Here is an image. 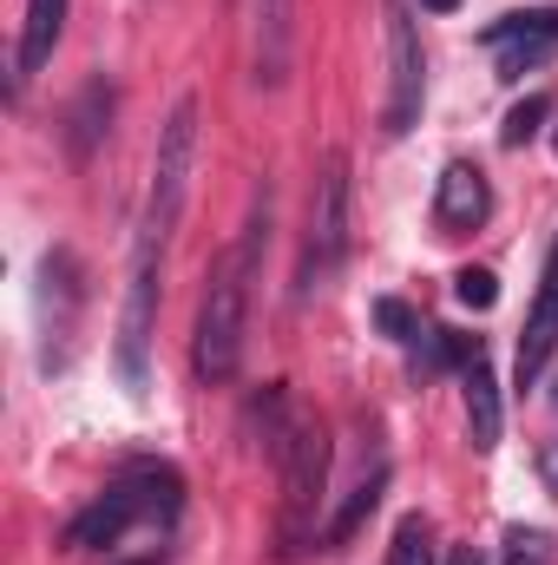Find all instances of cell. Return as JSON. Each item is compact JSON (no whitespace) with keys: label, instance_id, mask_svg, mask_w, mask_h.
Instances as JSON below:
<instances>
[{"label":"cell","instance_id":"obj_14","mask_svg":"<svg viewBox=\"0 0 558 565\" xmlns=\"http://www.w3.org/2000/svg\"><path fill=\"white\" fill-rule=\"evenodd\" d=\"M460 375H466V434H473L480 454H493V447H500V382H493V369H486V349H480Z\"/></svg>","mask_w":558,"mask_h":565},{"label":"cell","instance_id":"obj_3","mask_svg":"<svg viewBox=\"0 0 558 565\" xmlns=\"http://www.w3.org/2000/svg\"><path fill=\"white\" fill-rule=\"evenodd\" d=\"M191 158H197V99H178L164 132H158V158H151V204H144L139 244L171 250V231L184 217V191H191Z\"/></svg>","mask_w":558,"mask_h":565},{"label":"cell","instance_id":"obj_23","mask_svg":"<svg viewBox=\"0 0 558 565\" xmlns=\"http://www.w3.org/2000/svg\"><path fill=\"white\" fill-rule=\"evenodd\" d=\"M447 565H480V553H473V546H460V553H453Z\"/></svg>","mask_w":558,"mask_h":565},{"label":"cell","instance_id":"obj_17","mask_svg":"<svg viewBox=\"0 0 558 565\" xmlns=\"http://www.w3.org/2000/svg\"><path fill=\"white\" fill-rule=\"evenodd\" d=\"M388 565H433V526L408 513L401 526H395V546H388Z\"/></svg>","mask_w":558,"mask_h":565},{"label":"cell","instance_id":"obj_9","mask_svg":"<svg viewBox=\"0 0 558 565\" xmlns=\"http://www.w3.org/2000/svg\"><path fill=\"white\" fill-rule=\"evenodd\" d=\"M486 211H493L486 171H480V164H466V158H453V164L440 171V191H433V224H440L447 237H460V231H480V224H486Z\"/></svg>","mask_w":558,"mask_h":565},{"label":"cell","instance_id":"obj_25","mask_svg":"<svg viewBox=\"0 0 558 565\" xmlns=\"http://www.w3.org/2000/svg\"><path fill=\"white\" fill-rule=\"evenodd\" d=\"M139 565H158V559H139Z\"/></svg>","mask_w":558,"mask_h":565},{"label":"cell","instance_id":"obj_15","mask_svg":"<svg viewBox=\"0 0 558 565\" xmlns=\"http://www.w3.org/2000/svg\"><path fill=\"white\" fill-rule=\"evenodd\" d=\"M382 493H388V467H375V473H368V480H362V487H355V493L342 500V513H335V520L322 526V546H348V540H355V533L368 526V513L382 507Z\"/></svg>","mask_w":558,"mask_h":565},{"label":"cell","instance_id":"obj_22","mask_svg":"<svg viewBox=\"0 0 558 565\" xmlns=\"http://www.w3.org/2000/svg\"><path fill=\"white\" fill-rule=\"evenodd\" d=\"M546 487H552V493H558V440H552V447H546Z\"/></svg>","mask_w":558,"mask_h":565},{"label":"cell","instance_id":"obj_24","mask_svg":"<svg viewBox=\"0 0 558 565\" xmlns=\"http://www.w3.org/2000/svg\"><path fill=\"white\" fill-rule=\"evenodd\" d=\"M420 7H427V13H453L460 0H420Z\"/></svg>","mask_w":558,"mask_h":565},{"label":"cell","instance_id":"obj_6","mask_svg":"<svg viewBox=\"0 0 558 565\" xmlns=\"http://www.w3.org/2000/svg\"><path fill=\"white\" fill-rule=\"evenodd\" d=\"M420 99H427V60H420V33L408 0H388V106H382V132L401 139L415 132Z\"/></svg>","mask_w":558,"mask_h":565},{"label":"cell","instance_id":"obj_8","mask_svg":"<svg viewBox=\"0 0 558 565\" xmlns=\"http://www.w3.org/2000/svg\"><path fill=\"white\" fill-rule=\"evenodd\" d=\"M493 53H500V79H519L526 66L552 60L558 53V7H526V13H506L480 33Z\"/></svg>","mask_w":558,"mask_h":565},{"label":"cell","instance_id":"obj_20","mask_svg":"<svg viewBox=\"0 0 558 565\" xmlns=\"http://www.w3.org/2000/svg\"><path fill=\"white\" fill-rule=\"evenodd\" d=\"M375 322H382L395 342H420V335H427V329H420V316L408 309V302H395V296H382V302H375Z\"/></svg>","mask_w":558,"mask_h":565},{"label":"cell","instance_id":"obj_13","mask_svg":"<svg viewBox=\"0 0 558 565\" xmlns=\"http://www.w3.org/2000/svg\"><path fill=\"white\" fill-rule=\"evenodd\" d=\"M60 33H66V0H26V26H20V53H13V86H26L53 60Z\"/></svg>","mask_w":558,"mask_h":565},{"label":"cell","instance_id":"obj_19","mask_svg":"<svg viewBox=\"0 0 558 565\" xmlns=\"http://www.w3.org/2000/svg\"><path fill=\"white\" fill-rule=\"evenodd\" d=\"M552 559V540L539 526H506V565H546Z\"/></svg>","mask_w":558,"mask_h":565},{"label":"cell","instance_id":"obj_11","mask_svg":"<svg viewBox=\"0 0 558 565\" xmlns=\"http://www.w3.org/2000/svg\"><path fill=\"white\" fill-rule=\"evenodd\" d=\"M552 349H558V257H552V270H546V289H539V302H533L526 329H519V362H513L519 388H533V382L546 375Z\"/></svg>","mask_w":558,"mask_h":565},{"label":"cell","instance_id":"obj_18","mask_svg":"<svg viewBox=\"0 0 558 565\" xmlns=\"http://www.w3.org/2000/svg\"><path fill=\"white\" fill-rule=\"evenodd\" d=\"M546 119H552V99H546V93H533V99H519V106L506 113L500 139H506L513 151H519V145H533V139H539V126H546Z\"/></svg>","mask_w":558,"mask_h":565},{"label":"cell","instance_id":"obj_12","mask_svg":"<svg viewBox=\"0 0 558 565\" xmlns=\"http://www.w3.org/2000/svg\"><path fill=\"white\" fill-rule=\"evenodd\" d=\"M289 46H296V0H257V86L277 93L289 79Z\"/></svg>","mask_w":558,"mask_h":565},{"label":"cell","instance_id":"obj_16","mask_svg":"<svg viewBox=\"0 0 558 565\" xmlns=\"http://www.w3.org/2000/svg\"><path fill=\"white\" fill-rule=\"evenodd\" d=\"M106 119H112V86H106V79H93V86L79 93V106H73V151H79V158L93 151L99 132H106Z\"/></svg>","mask_w":558,"mask_h":565},{"label":"cell","instance_id":"obj_10","mask_svg":"<svg viewBox=\"0 0 558 565\" xmlns=\"http://www.w3.org/2000/svg\"><path fill=\"white\" fill-rule=\"evenodd\" d=\"M40 316H46V355H53V335H60V349L73 342V309L86 302V289H79V264H73V250H53L46 264H40ZM40 355V362H46Z\"/></svg>","mask_w":558,"mask_h":565},{"label":"cell","instance_id":"obj_7","mask_svg":"<svg viewBox=\"0 0 558 565\" xmlns=\"http://www.w3.org/2000/svg\"><path fill=\"white\" fill-rule=\"evenodd\" d=\"M158 277H164V250L139 244L132 250V282H126V316H119V375L126 388H144V355H151V322H158Z\"/></svg>","mask_w":558,"mask_h":565},{"label":"cell","instance_id":"obj_5","mask_svg":"<svg viewBox=\"0 0 558 565\" xmlns=\"http://www.w3.org/2000/svg\"><path fill=\"white\" fill-rule=\"evenodd\" d=\"M277 473H282V546L302 553L315 540V507H322V487H329V434L315 422H296L277 454Z\"/></svg>","mask_w":558,"mask_h":565},{"label":"cell","instance_id":"obj_4","mask_svg":"<svg viewBox=\"0 0 558 565\" xmlns=\"http://www.w3.org/2000/svg\"><path fill=\"white\" fill-rule=\"evenodd\" d=\"M348 257V151H329L322 158V178L309 191V231H302V270H296V289L315 296L322 282L342 270Z\"/></svg>","mask_w":558,"mask_h":565},{"label":"cell","instance_id":"obj_2","mask_svg":"<svg viewBox=\"0 0 558 565\" xmlns=\"http://www.w3.org/2000/svg\"><path fill=\"white\" fill-rule=\"evenodd\" d=\"M178 507H184V487H178V473L171 467H139V473H126V480H112L73 526H66V546L73 553H106V546H119L139 520H158V526H171L178 520Z\"/></svg>","mask_w":558,"mask_h":565},{"label":"cell","instance_id":"obj_1","mask_svg":"<svg viewBox=\"0 0 558 565\" xmlns=\"http://www.w3.org/2000/svg\"><path fill=\"white\" fill-rule=\"evenodd\" d=\"M264 244H270V184H257V204H250V224L244 237L217 257L211 289H204V309H197V335H191V369L197 382H230L237 362H244V335H250V277L264 264Z\"/></svg>","mask_w":558,"mask_h":565},{"label":"cell","instance_id":"obj_21","mask_svg":"<svg viewBox=\"0 0 558 565\" xmlns=\"http://www.w3.org/2000/svg\"><path fill=\"white\" fill-rule=\"evenodd\" d=\"M453 296H460L466 309H493V302H500V282H493V270H460V277H453Z\"/></svg>","mask_w":558,"mask_h":565}]
</instances>
